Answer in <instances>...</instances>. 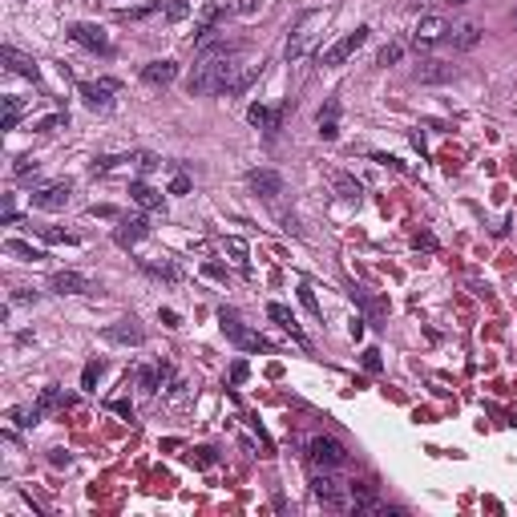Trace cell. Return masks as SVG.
<instances>
[{
  "mask_svg": "<svg viewBox=\"0 0 517 517\" xmlns=\"http://www.w3.org/2000/svg\"><path fill=\"white\" fill-rule=\"evenodd\" d=\"M110 408H114V412H122V417H129V420H134V408H129L126 400H114V404H110Z\"/></svg>",
  "mask_w": 517,
  "mask_h": 517,
  "instance_id": "51",
  "label": "cell"
},
{
  "mask_svg": "<svg viewBox=\"0 0 517 517\" xmlns=\"http://www.w3.org/2000/svg\"><path fill=\"white\" fill-rule=\"evenodd\" d=\"M21 114H25V101L21 97H4V122H0V129H16Z\"/></svg>",
  "mask_w": 517,
  "mask_h": 517,
  "instance_id": "32",
  "label": "cell"
},
{
  "mask_svg": "<svg viewBox=\"0 0 517 517\" xmlns=\"http://www.w3.org/2000/svg\"><path fill=\"white\" fill-rule=\"evenodd\" d=\"M37 170H41V166H37V158H28V154H21V158L13 162V174H16V178H28V174L37 178Z\"/></svg>",
  "mask_w": 517,
  "mask_h": 517,
  "instance_id": "39",
  "label": "cell"
},
{
  "mask_svg": "<svg viewBox=\"0 0 517 517\" xmlns=\"http://www.w3.org/2000/svg\"><path fill=\"white\" fill-rule=\"evenodd\" d=\"M41 239H45V242H77V235H65V230L41 227Z\"/></svg>",
  "mask_w": 517,
  "mask_h": 517,
  "instance_id": "42",
  "label": "cell"
},
{
  "mask_svg": "<svg viewBox=\"0 0 517 517\" xmlns=\"http://www.w3.org/2000/svg\"><path fill=\"white\" fill-rule=\"evenodd\" d=\"M190 461H194V465H202V469H206V465H215L218 457H215V449H194V453H190Z\"/></svg>",
  "mask_w": 517,
  "mask_h": 517,
  "instance_id": "43",
  "label": "cell"
},
{
  "mask_svg": "<svg viewBox=\"0 0 517 517\" xmlns=\"http://www.w3.org/2000/svg\"><path fill=\"white\" fill-rule=\"evenodd\" d=\"M449 77H457V69L444 61H420L417 65V81H449Z\"/></svg>",
  "mask_w": 517,
  "mask_h": 517,
  "instance_id": "25",
  "label": "cell"
},
{
  "mask_svg": "<svg viewBox=\"0 0 517 517\" xmlns=\"http://www.w3.org/2000/svg\"><path fill=\"white\" fill-rule=\"evenodd\" d=\"M142 271L154 275V279H166V283H178V279H182V271H178L174 263H150V259H142Z\"/></svg>",
  "mask_w": 517,
  "mask_h": 517,
  "instance_id": "29",
  "label": "cell"
},
{
  "mask_svg": "<svg viewBox=\"0 0 517 517\" xmlns=\"http://www.w3.org/2000/svg\"><path fill=\"white\" fill-rule=\"evenodd\" d=\"M89 215H101V218H117L114 206H89Z\"/></svg>",
  "mask_w": 517,
  "mask_h": 517,
  "instance_id": "50",
  "label": "cell"
},
{
  "mask_svg": "<svg viewBox=\"0 0 517 517\" xmlns=\"http://www.w3.org/2000/svg\"><path fill=\"white\" fill-rule=\"evenodd\" d=\"M49 287L57 291V295H93V291H97L85 275H77V271H53Z\"/></svg>",
  "mask_w": 517,
  "mask_h": 517,
  "instance_id": "12",
  "label": "cell"
},
{
  "mask_svg": "<svg viewBox=\"0 0 517 517\" xmlns=\"http://www.w3.org/2000/svg\"><path fill=\"white\" fill-rule=\"evenodd\" d=\"M129 198L138 202L142 210H150V215H162V210H166V198H162V190L146 186V182H129Z\"/></svg>",
  "mask_w": 517,
  "mask_h": 517,
  "instance_id": "21",
  "label": "cell"
},
{
  "mask_svg": "<svg viewBox=\"0 0 517 517\" xmlns=\"http://www.w3.org/2000/svg\"><path fill=\"white\" fill-rule=\"evenodd\" d=\"M134 166H138L142 174H150V170H158V158H154V154H146V150H138V154H134Z\"/></svg>",
  "mask_w": 517,
  "mask_h": 517,
  "instance_id": "41",
  "label": "cell"
},
{
  "mask_svg": "<svg viewBox=\"0 0 517 517\" xmlns=\"http://www.w3.org/2000/svg\"><path fill=\"white\" fill-rule=\"evenodd\" d=\"M9 417H13V425H16V429H33V425H37V420L45 417V412H41L37 404H33V408H25V404H16V408L9 412Z\"/></svg>",
  "mask_w": 517,
  "mask_h": 517,
  "instance_id": "31",
  "label": "cell"
},
{
  "mask_svg": "<svg viewBox=\"0 0 517 517\" xmlns=\"http://www.w3.org/2000/svg\"><path fill=\"white\" fill-rule=\"evenodd\" d=\"M299 299H303V307H307V311H311V316H324V311H319V299H316V291H311V283H307V279H303L299 283Z\"/></svg>",
  "mask_w": 517,
  "mask_h": 517,
  "instance_id": "38",
  "label": "cell"
},
{
  "mask_svg": "<svg viewBox=\"0 0 517 517\" xmlns=\"http://www.w3.org/2000/svg\"><path fill=\"white\" fill-rule=\"evenodd\" d=\"M449 33H453V28H449V21H444V16H420V25L412 28V45H417V49H429V45H441L444 37H449Z\"/></svg>",
  "mask_w": 517,
  "mask_h": 517,
  "instance_id": "9",
  "label": "cell"
},
{
  "mask_svg": "<svg viewBox=\"0 0 517 517\" xmlns=\"http://www.w3.org/2000/svg\"><path fill=\"white\" fill-rule=\"evenodd\" d=\"M4 223H16V206H13V194H4Z\"/></svg>",
  "mask_w": 517,
  "mask_h": 517,
  "instance_id": "48",
  "label": "cell"
},
{
  "mask_svg": "<svg viewBox=\"0 0 517 517\" xmlns=\"http://www.w3.org/2000/svg\"><path fill=\"white\" fill-rule=\"evenodd\" d=\"M146 235H150V223H146V218H117V227H114L117 247H138Z\"/></svg>",
  "mask_w": 517,
  "mask_h": 517,
  "instance_id": "17",
  "label": "cell"
},
{
  "mask_svg": "<svg viewBox=\"0 0 517 517\" xmlns=\"http://www.w3.org/2000/svg\"><path fill=\"white\" fill-rule=\"evenodd\" d=\"M69 194H73V182H49V186L33 190L28 198H33L37 210H65L69 206Z\"/></svg>",
  "mask_w": 517,
  "mask_h": 517,
  "instance_id": "10",
  "label": "cell"
},
{
  "mask_svg": "<svg viewBox=\"0 0 517 517\" xmlns=\"http://www.w3.org/2000/svg\"><path fill=\"white\" fill-rule=\"evenodd\" d=\"M311 497H316L319 505H328V509H352L348 485H340L328 469H311Z\"/></svg>",
  "mask_w": 517,
  "mask_h": 517,
  "instance_id": "5",
  "label": "cell"
},
{
  "mask_svg": "<svg viewBox=\"0 0 517 517\" xmlns=\"http://www.w3.org/2000/svg\"><path fill=\"white\" fill-rule=\"evenodd\" d=\"M81 101H85L89 110H97V114H110L114 110V93H117V81H81L77 85Z\"/></svg>",
  "mask_w": 517,
  "mask_h": 517,
  "instance_id": "8",
  "label": "cell"
},
{
  "mask_svg": "<svg viewBox=\"0 0 517 517\" xmlns=\"http://www.w3.org/2000/svg\"><path fill=\"white\" fill-rule=\"evenodd\" d=\"M324 21H328V13H319V9H316V13H303V16H299V25L291 28L283 57H287V61H303V57L311 53V45L324 37Z\"/></svg>",
  "mask_w": 517,
  "mask_h": 517,
  "instance_id": "2",
  "label": "cell"
},
{
  "mask_svg": "<svg viewBox=\"0 0 517 517\" xmlns=\"http://www.w3.org/2000/svg\"><path fill=\"white\" fill-rule=\"evenodd\" d=\"M170 380H174V368L166 364V360H158V364H146V368L138 372V388L146 392V396H154V392L166 388Z\"/></svg>",
  "mask_w": 517,
  "mask_h": 517,
  "instance_id": "13",
  "label": "cell"
},
{
  "mask_svg": "<svg viewBox=\"0 0 517 517\" xmlns=\"http://www.w3.org/2000/svg\"><path fill=\"white\" fill-rule=\"evenodd\" d=\"M101 336H105L110 343H126V348H138V343H146V331L138 328V319H117V324H110Z\"/></svg>",
  "mask_w": 517,
  "mask_h": 517,
  "instance_id": "15",
  "label": "cell"
},
{
  "mask_svg": "<svg viewBox=\"0 0 517 517\" xmlns=\"http://www.w3.org/2000/svg\"><path fill=\"white\" fill-rule=\"evenodd\" d=\"M247 186H251L263 202H279V198H283V178H279L275 170H251V174H247Z\"/></svg>",
  "mask_w": 517,
  "mask_h": 517,
  "instance_id": "11",
  "label": "cell"
},
{
  "mask_svg": "<svg viewBox=\"0 0 517 517\" xmlns=\"http://www.w3.org/2000/svg\"><path fill=\"white\" fill-rule=\"evenodd\" d=\"M331 186L340 190V198H348V202H360V194H364V186L352 174H331Z\"/></svg>",
  "mask_w": 517,
  "mask_h": 517,
  "instance_id": "28",
  "label": "cell"
},
{
  "mask_svg": "<svg viewBox=\"0 0 517 517\" xmlns=\"http://www.w3.org/2000/svg\"><path fill=\"white\" fill-rule=\"evenodd\" d=\"M101 372H105V364H101V360H89L85 372H81V388L93 392V388H97V380H101Z\"/></svg>",
  "mask_w": 517,
  "mask_h": 517,
  "instance_id": "33",
  "label": "cell"
},
{
  "mask_svg": "<svg viewBox=\"0 0 517 517\" xmlns=\"http://www.w3.org/2000/svg\"><path fill=\"white\" fill-rule=\"evenodd\" d=\"M348 493H352V509H356V513H392L388 505L372 493V485H356V481H352Z\"/></svg>",
  "mask_w": 517,
  "mask_h": 517,
  "instance_id": "18",
  "label": "cell"
},
{
  "mask_svg": "<svg viewBox=\"0 0 517 517\" xmlns=\"http://www.w3.org/2000/svg\"><path fill=\"white\" fill-rule=\"evenodd\" d=\"M230 380H235V384H239V380H247V364H242V360H235V368H230Z\"/></svg>",
  "mask_w": 517,
  "mask_h": 517,
  "instance_id": "49",
  "label": "cell"
},
{
  "mask_svg": "<svg viewBox=\"0 0 517 517\" xmlns=\"http://www.w3.org/2000/svg\"><path fill=\"white\" fill-rule=\"evenodd\" d=\"M69 404H73V396H65V388H57V384L41 388V396H37L41 412H57V408H69Z\"/></svg>",
  "mask_w": 517,
  "mask_h": 517,
  "instance_id": "24",
  "label": "cell"
},
{
  "mask_svg": "<svg viewBox=\"0 0 517 517\" xmlns=\"http://www.w3.org/2000/svg\"><path fill=\"white\" fill-rule=\"evenodd\" d=\"M4 251H9V255H16V259H25V263H45V259H49L45 251H37V247H28L25 239H9V242H4Z\"/></svg>",
  "mask_w": 517,
  "mask_h": 517,
  "instance_id": "26",
  "label": "cell"
},
{
  "mask_svg": "<svg viewBox=\"0 0 517 517\" xmlns=\"http://www.w3.org/2000/svg\"><path fill=\"white\" fill-rule=\"evenodd\" d=\"M283 110L287 105H279V110H271V105H251L247 110V122L259 129H267V134H279V126H283Z\"/></svg>",
  "mask_w": 517,
  "mask_h": 517,
  "instance_id": "22",
  "label": "cell"
},
{
  "mask_svg": "<svg viewBox=\"0 0 517 517\" xmlns=\"http://www.w3.org/2000/svg\"><path fill=\"white\" fill-rule=\"evenodd\" d=\"M513 25H517V13H513Z\"/></svg>",
  "mask_w": 517,
  "mask_h": 517,
  "instance_id": "53",
  "label": "cell"
},
{
  "mask_svg": "<svg viewBox=\"0 0 517 517\" xmlns=\"http://www.w3.org/2000/svg\"><path fill=\"white\" fill-rule=\"evenodd\" d=\"M142 81L154 89H166L178 81V61H150L146 69H142Z\"/></svg>",
  "mask_w": 517,
  "mask_h": 517,
  "instance_id": "19",
  "label": "cell"
},
{
  "mask_svg": "<svg viewBox=\"0 0 517 517\" xmlns=\"http://www.w3.org/2000/svg\"><path fill=\"white\" fill-rule=\"evenodd\" d=\"M0 61L9 65V73L25 77V81H33V85H37V81H41V69H37V61H33V57H25V53H16L13 45H4V49H0Z\"/></svg>",
  "mask_w": 517,
  "mask_h": 517,
  "instance_id": "14",
  "label": "cell"
},
{
  "mask_svg": "<svg viewBox=\"0 0 517 517\" xmlns=\"http://www.w3.org/2000/svg\"><path fill=\"white\" fill-rule=\"evenodd\" d=\"M400 53H404L400 45H384V49H380V57H376V61H380V65H392V61H400Z\"/></svg>",
  "mask_w": 517,
  "mask_h": 517,
  "instance_id": "44",
  "label": "cell"
},
{
  "mask_svg": "<svg viewBox=\"0 0 517 517\" xmlns=\"http://www.w3.org/2000/svg\"><path fill=\"white\" fill-rule=\"evenodd\" d=\"M69 41L81 45V49H89V53H101V57H110V53H114V45H110V37H105V28L85 25V21L69 25Z\"/></svg>",
  "mask_w": 517,
  "mask_h": 517,
  "instance_id": "7",
  "label": "cell"
},
{
  "mask_svg": "<svg viewBox=\"0 0 517 517\" xmlns=\"http://www.w3.org/2000/svg\"><path fill=\"white\" fill-rule=\"evenodd\" d=\"M364 368H368V372H380V368H384V364H380V352H376V348H368V352H364Z\"/></svg>",
  "mask_w": 517,
  "mask_h": 517,
  "instance_id": "45",
  "label": "cell"
},
{
  "mask_svg": "<svg viewBox=\"0 0 517 517\" xmlns=\"http://www.w3.org/2000/svg\"><path fill=\"white\" fill-rule=\"evenodd\" d=\"M158 319H162L166 328H178V311H170V307H162V311H158Z\"/></svg>",
  "mask_w": 517,
  "mask_h": 517,
  "instance_id": "47",
  "label": "cell"
},
{
  "mask_svg": "<svg viewBox=\"0 0 517 517\" xmlns=\"http://www.w3.org/2000/svg\"><path fill=\"white\" fill-rule=\"evenodd\" d=\"M348 461H352V457H348V449H343L336 437H324V432H319V437L307 441V465L311 469H328V473H336V469H343Z\"/></svg>",
  "mask_w": 517,
  "mask_h": 517,
  "instance_id": "3",
  "label": "cell"
},
{
  "mask_svg": "<svg viewBox=\"0 0 517 517\" xmlns=\"http://www.w3.org/2000/svg\"><path fill=\"white\" fill-rule=\"evenodd\" d=\"M453 4H465V0H453Z\"/></svg>",
  "mask_w": 517,
  "mask_h": 517,
  "instance_id": "52",
  "label": "cell"
},
{
  "mask_svg": "<svg viewBox=\"0 0 517 517\" xmlns=\"http://www.w3.org/2000/svg\"><path fill=\"white\" fill-rule=\"evenodd\" d=\"M223 251L230 255V263L239 267L242 275L251 271V259H247V242H242V239H235V235H230V239H223Z\"/></svg>",
  "mask_w": 517,
  "mask_h": 517,
  "instance_id": "27",
  "label": "cell"
},
{
  "mask_svg": "<svg viewBox=\"0 0 517 517\" xmlns=\"http://www.w3.org/2000/svg\"><path fill=\"white\" fill-rule=\"evenodd\" d=\"M340 114H343L340 97H328V101H324V110H319V117H316L319 138H324V142H336V138H340Z\"/></svg>",
  "mask_w": 517,
  "mask_h": 517,
  "instance_id": "16",
  "label": "cell"
},
{
  "mask_svg": "<svg viewBox=\"0 0 517 517\" xmlns=\"http://www.w3.org/2000/svg\"><path fill=\"white\" fill-rule=\"evenodd\" d=\"M267 316L275 319L279 328L287 331V336H291V340H295V343H299V348H311V340H307V336H303V331H299V324H295V316H291V311H287V307H283V303H267Z\"/></svg>",
  "mask_w": 517,
  "mask_h": 517,
  "instance_id": "20",
  "label": "cell"
},
{
  "mask_svg": "<svg viewBox=\"0 0 517 517\" xmlns=\"http://www.w3.org/2000/svg\"><path fill=\"white\" fill-rule=\"evenodd\" d=\"M190 190V178L186 174H174V182H170V194H186Z\"/></svg>",
  "mask_w": 517,
  "mask_h": 517,
  "instance_id": "46",
  "label": "cell"
},
{
  "mask_svg": "<svg viewBox=\"0 0 517 517\" xmlns=\"http://www.w3.org/2000/svg\"><path fill=\"white\" fill-rule=\"evenodd\" d=\"M412 247H417V251H437V239H432V230H417V235H412Z\"/></svg>",
  "mask_w": 517,
  "mask_h": 517,
  "instance_id": "40",
  "label": "cell"
},
{
  "mask_svg": "<svg viewBox=\"0 0 517 517\" xmlns=\"http://www.w3.org/2000/svg\"><path fill=\"white\" fill-rule=\"evenodd\" d=\"M190 16V0H166V21H186Z\"/></svg>",
  "mask_w": 517,
  "mask_h": 517,
  "instance_id": "36",
  "label": "cell"
},
{
  "mask_svg": "<svg viewBox=\"0 0 517 517\" xmlns=\"http://www.w3.org/2000/svg\"><path fill=\"white\" fill-rule=\"evenodd\" d=\"M263 73V61H251V65H242V73L235 77V85H230V93H247V89H251V81L255 77ZM227 93V97H230Z\"/></svg>",
  "mask_w": 517,
  "mask_h": 517,
  "instance_id": "30",
  "label": "cell"
},
{
  "mask_svg": "<svg viewBox=\"0 0 517 517\" xmlns=\"http://www.w3.org/2000/svg\"><path fill=\"white\" fill-rule=\"evenodd\" d=\"M218 324H223V331H227V340L235 343V348H242V352H275V348H271V340H263L259 331H251L239 316H235V311H230V307H223V311H218Z\"/></svg>",
  "mask_w": 517,
  "mask_h": 517,
  "instance_id": "4",
  "label": "cell"
},
{
  "mask_svg": "<svg viewBox=\"0 0 517 517\" xmlns=\"http://www.w3.org/2000/svg\"><path fill=\"white\" fill-rule=\"evenodd\" d=\"M481 41V25H461L457 28V49H473Z\"/></svg>",
  "mask_w": 517,
  "mask_h": 517,
  "instance_id": "35",
  "label": "cell"
},
{
  "mask_svg": "<svg viewBox=\"0 0 517 517\" xmlns=\"http://www.w3.org/2000/svg\"><path fill=\"white\" fill-rule=\"evenodd\" d=\"M61 126H69V114H49V117H41L37 122V134H53V129H61Z\"/></svg>",
  "mask_w": 517,
  "mask_h": 517,
  "instance_id": "37",
  "label": "cell"
},
{
  "mask_svg": "<svg viewBox=\"0 0 517 517\" xmlns=\"http://www.w3.org/2000/svg\"><path fill=\"white\" fill-rule=\"evenodd\" d=\"M368 33H372V28H368V25H360V28H356V33H348V37H340V41H336V45H328V49H319V65H324V69H336V65L352 61L356 53H360V45H364V41H368Z\"/></svg>",
  "mask_w": 517,
  "mask_h": 517,
  "instance_id": "6",
  "label": "cell"
},
{
  "mask_svg": "<svg viewBox=\"0 0 517 517\" xmlns=\"http://www.w3.org/2000/svg\"><path fill=\"white\" fill-rule=\"evenodd\" d=\"M223 4H202V13H198V21H194V33H190V41H206L210 33H215V25L223 21Z\"/></svg>",
  "mask_w": 517,
  "mask_h": 517,
  "instance_id": "23",
  "label": "cell"
},
{
  "mask_svg": "<svg viewBox=\"0 0 517 517\" xmlns=\"http://www.w3.org/2000/svg\"><path fill=\"white\" fill-rule=\"evenodd\" d=\"M154 13H162V0H154V4H142V9H122V21H146V16H154Z\"/></svg>",
  "mask_w": 517,
  "mask_h": 517,
  "instance_id": "34",
  "label": "cell"
},
{
  "mask_svg": "<svg viewBox=\"0 0 517 517\" xmlns=\"http://www.w3.org/2000/svg\"><path fill=\"white\" fill-rule=\"evenodd\" d=\"M242 73V45H210L186 77L190 93H230L235 77Z\"/></svg>",
  "mask_w": 517,
  "mask_h": 517,
  "instance_id": "1",
  "label": "cell"
}]
</instances>
